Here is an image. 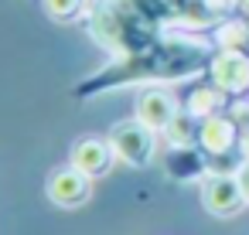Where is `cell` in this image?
Listing matches in <instances>:
<instances>
[{"label": "cell", "instance_id": "6da1fadb", "mask_svg": "<svg viewBox=\"0 0 249 235\" xmlns=\"http://www.w3.org/2000/svg\"><path fill=\"white\" fill-rule=\"evenodd\" d=\"M154 136H157V133L147 130V126L133 116V119H123V123L113 126L109 143H113V150H116V160H123V164H130V167H147V164L154 160V153H157Z\"/></svg>", "mask_w": 249, "mask_h": 235}, {"label": "cell", "instance_id": "7a4b0ae2", "mask_svg": "<svg viewBox=\"0 0 249 235\" xmlns=\"http://www.w3.org/2000/svg\"><path fill=\"white\" fill-rule=\"evenodd\" d=\"M48 198L58 204V208H79V204H86L89 201V194H92V177L89 174H82L79 167H58L52 177H48Z\"/></svg>", "mask_w": 249, "mask_h": 235}, {"label": "cell", "instance_id": "3957f363", "mask_svg": "<svg viewBox=\"0 0 249 235\" xmlns=\"http://www.w3.org/2000/svg\"><path fill=\"white\" fill-rule=\"evenodd\" d=\"M113 164H116V150H113L109 136H106V140H103V136H86V140H79V143L72 147V167H79V170L89 174V177L109 174Z\"/></svg>", "mask_w": 249, "mask_h": 235}, {"label": "cell", "instance_id": "277c9868", "mask_svg": "<svg viewBox=\"0 0 249 235\" xmlns=\"http://www.w3.org/2000/svg\"><path fill=\"white\" fill-rule=\"evenodd\" d=\"M201 198H205V208L212 215H235L242 204H246V191L235 177L229 174H218V177H205L201 184Z\"/></svg>", "mask_w": 249, "mask_h": 235}, {"label": "cell", "instance_id": "5b68a950", "mask_svg": "<svg viewBox=\"0 0 249 235\" xmlns=\"http://www.w3.org/2000/svg\"><path fill=\"white\" fill-rule=\"evenodd\" d=\"M174 116H178V102L164 89H147L137 99V119L147 130H154V133H167V126L174 123Z\"/></svg>", "mask_w": 249, "mask_h": 235}, {"label": "cell", "instance_id": "8992f818", "mask_svg": "<svg viewBox=\"0 0 249 235\" xmlns=\"http://www.w3.org/2000/svg\"><path fill=\"white\" fill-rule=\"evenodd\" d=\"M215 82L222 89H246L249 85V62L239 58V55H222L215 62Z\"/></svg>", "mask_w": 249, "mask_h": 235}, {"label": "cell", "instance_id": "52a82bcc", "mask_svg": "<svg viewBox=\"0 0 249 235\" xmlns=\"http://www.w3.org/2000/svg\"><path fill=\"white\" fill-rule=\"evenodd\" d=\"M198 140H201L205 150L222 153V150H229V143H232V126L222 123V119H205V126L198 130Z\"/></svg>", "mask_w": 249, "mask_h": 235}, {"label": "cell", "instance_id": "ba28073f", "mask_svg": "<svg viewBox=\"0 0 249 235\" xmlns=\"http://www.w3.org/2000/svg\"><path fill=\"white\" fill-rule=\"evenodd\" d=\"M191 136H195V130H191L188 116H174V123L167 126V140H171V147H188Z\"/></svg>", "mask_w": 249, "mask_h": 235}, {"label": "cell", "instance_id": "9c48e42d", "mask_svg": "<svg viewBox=\"0 0 249 235\" xmlns=\"http://www.w3.org/2000/svg\"><path fill=\"white\" fill-rule=\"evenodd\" d=\"M45 11L52 17H58V21H69V17H75L82 11V0H45Z\"/></svg>", "mask_w": 249, "mask_h": 235}, {"label": "cell", "instance_id": "30bf717a", "mask_svg": "<svg viewBox=\"0 0 249 235\" xmlns=\"http://www.w3.org/2000/svg\"><path fill=\"white\" fill-rule=\"evenodd\" d=\"M215 99H218L215 92L201 89V92H195V96H191V102H188V113H191V116H205L208 109H215Z\"/></svg>", "mask_w": 249, "mask_h": 235}]
</instances>
